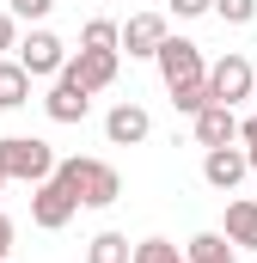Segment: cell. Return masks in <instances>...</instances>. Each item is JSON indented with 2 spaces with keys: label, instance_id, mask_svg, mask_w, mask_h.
<instances>
[{
  "label": "cell",
  "instance_id": "obj_1",
  "mask_svg": "<svg viewBox=\"0 0 257 263\" xmlns=\"http://www.w3.org/2000/svg\"><path fill=\"white\" fill-rule=\"evenodd\" d=\"M56 178L74 190L80 208H111V202L123 196V178H117V165H104V159H80V153H74V159L56 165Z\"/></svg>",
  "mask_w": 257,
  "mask_h": 263
},
{
  "label": "cell",
  "instance_id": "obj_2",
  "mask_svg": "<svg viewBox=\"0 0 257 263\" xmlns=\"http://www.w3.org/2000/svg\"><path fill=\"white\" fill-rule=\"evenodd\" d=\"M56 147L49 141H37V135H6L0 141V172L6 178H19V184H43V178H56Z\"/></svg>",
  "mask_w": 257,
  "mask_h": 263
},
{
  "label": "cell",
  "instance_id": "obj_3",
  "mask_svg": "<svg viewBox=\"0 0 257 263\" xmlns=\"http://www.w3.org/2000/svg\"><path fill=\"white\" fill-rule=\"evenodd\" d=\"M251 92H257V67H251V55L227 49L221 62H208V98H214V104H245Z\"/></svg>",
  "mask_w": 257,
  "mask_h": 263
},
{
  "label": "cell",
  "instance_id": "obj_4",
  "mask_svg": "<svg viewBox=\"0 0 257 263\" xmlns=\"http://www.w3.org/2000/svg\"><path fill=\"white\" fill-rule=\"evenodd\" d=\"M74 214H80V202H74V190H67L62 178H43V184H31V227H43V233H62Z\"/></svg>",
  "mask_w": 257,
  "mask_h": 263
},
{
  "label": "cell",
  "instance_id": "obj_5",
  "mask_svg": "<svg viewBox=\"0 0 257 263\" xmlns=\"http://www.w3.org/2000/svg\"><path fill=\"white\" fill-rule=\"evenodd\" d=\"M245 178H251V153H245V141H233V147H208V153H202V184H208V190H227V196H233Z\"/></svg>",
  "mask_w": 257,
  "mask_h": 263
},
{
  "label": "cell",
  "instance_id": "obj_6",
  "mask_svg": "<svg viewBox=\"0 0 257 263\" xmlns=\"http://www.w3.org/2000/svg\"><path fill=\"white\" fill-rule=\"evenodd\" d=\"M19 62H25L31 80H56V73L67 67V43L56 37V31H43V25H37V31L19 43Z\"/></svg>",
  "mask_w": 257,
  "mask_h": 263
},
{
  "label": "cell",
  "instance_id": "obj_7",
  "mask_svg": "<svg viewBox=\"0 0 257 263\" xmlns=\"http://www.w3.org/2000/svg\"><path fill=\"white\" fill-rule=\"evenodd\" d=\"M117 67H123V49H80V55H67V80H80L86 92H104L111 80H117Z\"/></svg>",
  "mask_w": 257,
  "mask_h": 263
},
{
  "label": "cell",
  "instance_id": "obj_8",
  "mask_svg": "<svg viewBox=\"0 0 257 263\" xmlns=\"http://www.w3.org/2000/svg\"><path fill=\"white\" fill-rule=\"evenodd\" d=\"M147 135H153V117H147L135 98L111 104V117H104V141H111V147H141Z\"/></svg>",
  "mask_w": 257,
  "mask_h": 263
},
{
  "label": "cell",
  "instance_id": "obj_9",
  "mask_svg": "<svg viewBox=\"0 0 257 263\" xmlns=\"http://www.w3.org/2000/svg\"><path fill=\"white\" fill-rule=\"evenodd\" d=\"M86 110H92V92H86L80 80L56 73V86H49V98H43V117H49V123H86Z\"/></svg>",
  "mask_w": 257,
  "mask_h": 263
},
{
  "label": "cell",
  "instance_id": "obj_10",
  "mask_svg": "<svg viewBox=\"0 0 257 263\" xmlns=\"http://www.w3.org/2000/svg\"><path fill=\"white\" fill-rule=\"evenodd\" d=\"M166 37H172V31H166V12H128V25H123V49H128V55L153 62Z\"/></svg>",
  "mask_w": 257,
  "mask_h": 263
},
{
  "label": "cell",
  "instance_id": "obj_11",
  "mask_svg": "<svg viewBox=\"0 0 257 263\" xmlns=\"http://www.w3.org/2000/svg\"><path fill=\"white\" fill-rule=\"evenodd\" d=\"M190 123H196V147H202V153H208V147H233V141H239V117H233V104H202Z\"/></svg>",
  "mask_w": 257,
  "mask_h": 263
},
{
  "label": "cell",
  "instance_id": "obj_12",
  "mask_svg": "<svg viewBox=\"0 0 257 263\" xmlns=\"http://www.w3.org/2000/svg\"><path fill=\"white\" fill-rule=\"evenodd\" d=\"M239 251H257V202L251 196H239V202H227V227H221Z\"/></svg>",
  "mask_w": 257,
  "mask_h": 263
},
{
  "label": "cell",
  "instance_id": "obj_13",
  "mask_svg": "<svg viewBox=\"0 0 257 263\" xmlns=\"http://www.w3.org/2000/svg\"><path fill=\"white\" fill-rule=\"evenodd\" d=\"M19 104H31V73H25V62L12 55H0V110H19Z\"/></svg>",
  "mask_w": 257,
  "mask_h": 263
},
{
  "label": "cell",
  "instance_id": "obj_14",
  "mask_svg": "<svg viewBox=\"0 0 257 263\" xmlns=\"http://www.w3.org/2000/svg\"><path fill=\"white\" fill-rule=\"evenodd\" d=\"M233 251H239V245H233L227 233H196L190 245H184V257H190V263H239Z\"/></svg>",
  "mask_w": 257,
  "mask_h": 263
},
{
  "label": "cell",
  "instance_id": "obj_15",
  "mask_svg": "<svg viewBox=\"0 0 257 263\" xmlns=\"http://www.w3.org/2000/svg\"><path fill=\"white\" fill-rule=\"evenodd\" d=\"M86 263H135V245H128V233H98V239L86 245Z\"/></svg>",
  "mask_w": 257,
  "mask_h": 263
},
{
  "label": "cell",
  "instance_id": "obj_16",
  "mask_svg": "<svg viewBox=\"0 0 257 263\" xmlns=\"http://www.w3.org/2000/svg\"><path fill=\"white\" fill-rule=\"evenodd\" d=\"M80 49H123V25H111V18H92V25L80 31Z\"/></svg>",
  "mask_w": 257,
  "mask_h": 263
},
{
  "label": "cell",
  "instance_id": "obj_17",
  "mask_svg": "<svg viewBox=\"0 0 257 263\" xmlns=\"http://www.w3.org/2000/svg\"><path fill=\"white\" fill-rule=\"evenodd\" d=\"M135 263H190V257H184L172 239H141V245H135Z\"/></svg>",
  "mask_w": 257,
  "mask_h": 263
},
{
  "label": "cell",
  "instance_id": "obj_18",
  "mask_svg": "<svg viewBox=\"0 0 257 263\" xmlns=\"http://www.w3.org/2000/svg\"><path fill=\"white\" fill-rule=\"evenodd\" d=\"M214 12H221L227 25H251V18H257V0H214Z\"/></svg>",
  "mask_w": 257,
  "mask_h": 263
},
{
  "label": "cell",
  "instance_id": "obj_19",
  "mask_svg": "<svg viewBox=\"0 0 257 263\" xmlns=\"http://www.w3.org/2000/svg\"><path fill=\"white\" fill-rule=\"evenodd\" d=\"M49 6H56V0H6V12H12V18H31V25L49 18Z\"/></svg>",
  "mask_w": 257,
  "mask_h": 263
},
{
  "label": "cell",
  "instance_id": "obj_20",
  "mask_svg": "<svg viewBox=\"0 0 257 263\" xmlns=\"http://www.w3.org/2000/svg\"><path fill=\"white\" fill-rule=\"evenodd\" d=\"M6 49H19V18H12V12H0V55H6Z\"/></svg>",
  "mask_w": 257,
  "mask_h": 263
},
{
  "label": "cell",
  "instance_id": "obj_21",
  "mask_svg": "<svg viewBox=\"0 0 257 263\" xmlns=\"http://www.w3.org/2000/svg\"><path fill=\"white\" fill-rule=\"evenodd\" d=\"M239 141H245V153H251V172H257V110L239 123Z\"/></svg>",
  "mask_w": 257,
  "mask_h": 263
},
{
  "label": "cell",
  "instance_id": "obj_22",
  "mask_svg": "<svg viewBox=\"0 0 257 263\" xmlns=\"http://www.w3.org/2000/svg\"><path fill=\"white\" fill-rule=\"evenodd\" d=\"M172 12L178 18H202V12H214V0H172Z\"/></svg>",
  "mask_w": 257,
  "mask_h": 263
},
{
  "label": "cell",
  "instance_id": "obj_23",
  "mask_svg": "<svg viewBox=\"0 0 257 263\" xmlns=\"http://www.w3.org/2000/svg\"><path fill=\"white\" fill-rule=\"evenodd\" d=\"M6 251H12V220L0 214V263H6Z\"/></svg>",
  "mask_w": 257,
  "mask_h": 263
},
{
  "label": "cell",
  "instance_id": "obj_24",
  "mask_svg": "<svg viewBox=\"0 0 257 263\" xmlns=\"http://www.w3.org/2000/svg\"><path fill=\"white\" fill-rule=\"evenodd\" d=\"M6 184H12V178H6V172H0V190H6Z\"/></svg>",
  "mask_w": 257,
  "mask_h": 263
}]
</instances>
